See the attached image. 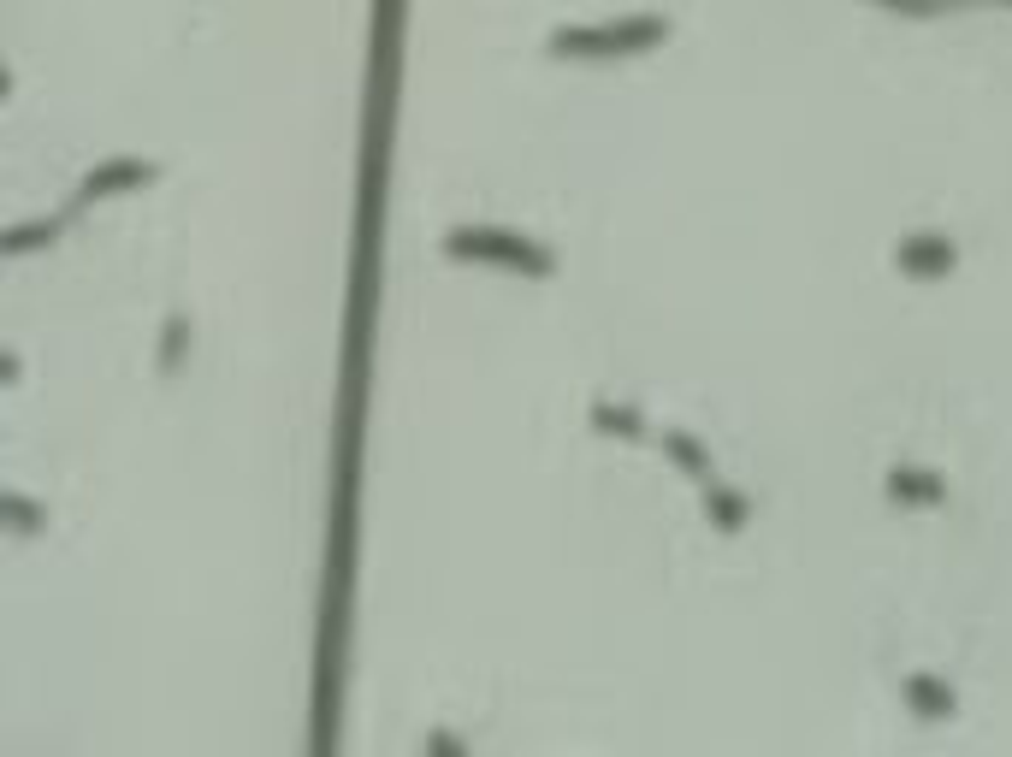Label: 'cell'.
Masks as SVG:
<instances>
[{
	"label": "cell",
	"mask_w": 1012,
	"mask_h": 757,
	"mask_svg": "<svg viewBox=\"0 0 1012 757\" xmlns=\"http://www.w3.org/2000/svg\"><path fill=\"white\" fill-rule=\"evenodd\" d=\"M450 255H474V261H504V267H527V273H551V249H539L533 237L504 231V225H450L444 237Z\"/></svg>",
	"instance_id": "cell-1"
},
{
	"label": "cell",
	"mask_w": 1012,
	"mask_h": 757,
	"mask_svg": "<svg viewBox=\"0 0 1012 757\" xmlns=\"http://www.w3.org/2000/svg\"><path fill=\"white\" fill-rule=\"evenodd\" d=\"M657 36H669V18L657 12H634L622 24H580V30H551L557 54H628V48H651Z\"/></svg>",
	"instance_id": "cell-2"
},
{
	"label": "cell",
	"mask_w": 1012,
	"mask_h": 757,
	"mask_svg": "<svg viewBox=\"0 0 1012 757\" xmlns=\"http://www.w3.org/2000/svg\"><path fill=\"white\" fill-rule=\"evenodd\" d=\"M143 178H154V166H148V160H107L101 172H89V178H83V196H107L113 184H143Z\"/></svg>",
	"instance_id": "cell-3"
},
{
	"label": "cell",
	"mask_w": 1012,
	"mask_h": 757,
	"mask_svg": "<svg viewBox=\"0 0 1012 757\" xmlns=\"http://www.w3.org/2000/svg\"><path fill=\"white\" fill-rule=\"evenodd\" d=\"M746 515H752V503H746L740 491H728L723 480H711V521H717L723 533H734V527H746Z\"/></svg>",
	"instance_id": "cell-4"
},
{
	"label": "cell",
	"mask_w": 1012,
	"mask_h": 757,
	"mask_svg": "<svg viewBox=\"0 0 1012 757\" xmlns=\"http://www.w3.org/2000/svg\"><path fill=\"white\" fill-rule=\"evenodd\" d=\"M663 450H669V456H675V462H681L687 474H699L705 485L717 480V474H711V456H705V450H699V444H693L687 432H663Z\"/></svg>",
	"instance_id": "cell-5"
},
{
	"label": "cell",
	"mask_w": 1012,
	"mask_h": 757,
	"mask_svg": "<svg viewBox=\"0 0 1012 757\" xmlns=\"http://www.w3.org/2000/svg\"><path fill=\"white\" fill-rule=\"evenodd\" d=\"M592 420H598L604 432H628V438L640 432V414H634V409H610V403H592Z\"/></svg>",
	"instance_id": "cell-6"
},
{
	"label": "cell",
	"mask_w": 1012,
	"mask_h": 757,
	"mask_svg": "<svg viewBox=\"0 0 1012 757\" xmlns=\"http://www.w3.org/2000/svg\"><path fill=\"white\" fill-rule=\"evenodd\" d=\"M184 344H190V320H166V338H160V367H172L178 355H184Z\"/></svg>",
	"instance_id": "cell-7"
},
{
	"label": "cell",
	"mask_w": 1012,
	"mask_h": 757,
	"mask_svg": "<svg viewBox=\"0 0 1012 757\" xmlns=\"http://www.w3.org/2000/svg\"><path fill=\"white\" fill-rule=\"evenodd\" d=\"M6 515H12V527H18V533H30V527H36V521H42V509H36V503H30V497H18V491H12V497H6Z\"/></svg>",
	"instance_id": "cell-8"
}]
</instances>
